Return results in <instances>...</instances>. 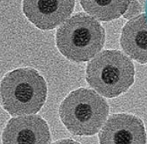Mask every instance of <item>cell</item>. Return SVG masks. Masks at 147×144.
Here are the masks:
<instances>
[{
	"mask_svg": "<svg viewBox=\"0 0 147 144\" xmlns=\"http://www.w3.org/2000/svg\"><path fill=\"white\" fill-rule=\"evenodd\" d=\"M56 46L62 55L73 62H86L103 48L106 31L96 19L78 12L57 29Z\"/></svg>",
	"mask_w": 147,
	"mask_h": 144,
	"instance_id": "cell-1",
	"label": "cell"
},
{
	"mask_svg": "<svg viewBox=\"0 0 147 144\" xmlns=\"http://www.w3.org/2000/svg\"><path fill=\"white\" fill-rule=\"evenodd\" d=\"M2 106L12 116L37 113L47 96L46 80L37 70L20 68L8 72L1 82Z\"/></svg>",
	"mask_w": 147,
	"mask_h": 144,
	"instance_id": "cell-2",
	"label": "cell"
},
{
	"mask_svg": "<svg viewBox=\"0 0 147 144\" xmlns=\"http://www.w3.org/2000/svg\"><path fill=\"white\" fill-rule=\"evenodd\" d=\"M109 107L103 97L92 89L80 88L71 92L59 106V117L76 136H93L101 130Z\"/></svg>",
	"mask_w": 147,
	"mask_h": 144,
	"instance_id": "cell-3",
	"label": "cell"
},
{
	"mask_svg": "<svg viewBox=\"0 0 147 144\" xmlns=\"http://www.w3.org/2000/svg\"><path fill=\"white\" fill-rule=\"evenodd\" d=\"M86 81L106 98L125 93L134 82L135 67L129 57L119 50H104L87 65Z\"/></svg>",
	"mask_w": 147,
	"mask_h": 144,
	"instance_id": "cell-4",
	"label": "cell"
},
{
	"mask_svg": "<svg viewBox=\"0 0 147 144\" xmlns=\"http://www.w3.org/2000/svg\"><path fill=\"white\" fill-rule=\"evenodd\" d=\"M101 144H146V133L140 119L132 114L109 116L99 133Z\"/></svg>",
	"mask_w": 147,
	"mask_h": 144,
	"instance_id": "cell-5",
	"label": "cell"
},
{
	"mask_svg": "<svg viewBox=\"0 0 147 144\" xmlns=\"http://www.w3.org/2000/svg\"><path fill=\"white\" fill-rule=\"evenodd\" d=\"M3 144H49V128L40 116H21L10 119L3 133Z\"/></svg>",
	"mask_w": 147,
	"mask_h": 144,
	"instance_id": "cell-6",
	"label": "cell"
},
{
	"mask_svg": "<svg viewBox=\"0 0 147 144\" xmlns=\"http://www.w3.org/2000/svg\"><path fill=\"white\" fill-rule=\"evenodd\" d=\"M75 7L74 1H23L22 10L25 16L37 28L50 30L63 23L72 14Z\"/></svg>",
	"mask_w": 147,
	"mask_h": 144,
	"instance_id": "cell-7",
	"label": "cell"
},
{
	"mask_svg": "<svg viewBox=\"0 0 147 144\" xmlns=\"http://www.w3.org/2000/svg\"><path fill=\"white\" fill-rule=\"evenodd\" d=\"M120 45L125 54L141 64L147 62L146 13L128 21L123 27Z\"/></svg>",
	"mask_w": 147,
	"mask_h": 144,
	"instance_id": "cell-8",
	"label": "cell"
},
{
	"mask_svg": "<svg viewBox=\"0 0 147 144\" xmlns=\"http://www.w3.org/2000/svg\"><path fill=\"white\" fill-rule=\"evenodd\" d=\"M83 9L90 16L102 22L118 19L125 13L129 1H80Z\"/></svg>",
	"mask_w": 147,
	"mask_h": 144,
	"instance_id": "cell-9",
	"label": "cell"
}]
</instances>
